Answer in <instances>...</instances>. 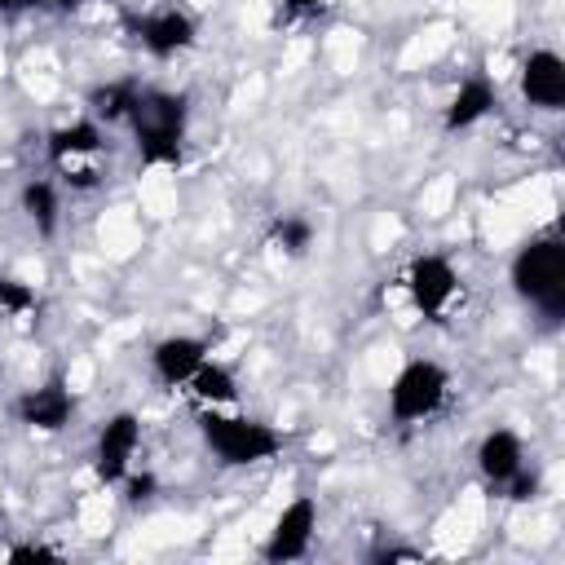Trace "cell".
I'll return each mask as SVG.
<instances>
[{
	"instance_id": "d6986e66",
	"label": "cell",
	"mask_w": 565,
	"mask_h": 565,
	"mask_svg": "<svg viewBox=\"0 0 565 565\" xmlns=\"http://www.w3.org/2000/svg\"><path fill=\"white\" fill-rule=\"evenodd\" d=\"M0 313L13 322H31V313H40V291L31 282H22L18 274L0 269Z\"/></svg>"
},
{
	"instance_id": "7c38bea8",
	"label": "cell",
	"mask_w": 565,
	"mask_h": 565,
	"mask_svg": "<svg viewBox=\"0 0 565 565\" xmlns=\"http://www.w3.org/2000/svg\"><path fill=\"white\" fill-rule=\"evenodd\" d=\"M530 463V455H525V437L516 433V428H490V433H481V441H477V450H472V468H477V477L494 490V494H503L508 486H512V477L521 472Z\"/></svg>"
},
{
	"instance_id": "e0dca14e",
	"label": "cell",
	"mask_w": 565,
	"mask_h": 565,
	"mask_svg": "<svg viewBox=\"0 0 565 565\" xmlns=\"http://www.w3.org/2000/svg\"><path fill=\"white\" fill-rule=\"evenodd\" d=\"M265 238H269V247H274L278 256H287V260H300V256L313 247L318 230H313V221H309L305 212H282V216H274V221H269Z\"/></svg>"
},
{
	"instance_id": "8fae6325",
	"label": "cell",
	"mask_w": 565,
	"mask_h": 565,
	"mask_svg": "<svg viewBox=\"0 0 565 565\" xmlns=\"http://www.w3.org/2000/svg\"><path fill=\"white\" fill-rule=\"evenodd\" d=\"M516 93L539 115L565 110V57L556 49H530L516 66Z\"/></svg>"
},
{
	"instance_id": "ffe728a7",
	"label": "cell",
	"mask_w": 565,
	"mask_h": 565,
	"mask_svg": "<svg viewBox=\"0 0 565 565\" xmlns=\"http://www.w3.org/2000/svg\"><path fill=\"white\" fill-rule=\"evenodd\" d=\"M4 561H13V565H26V561H62V552L49 547V543H9L4 547Z\"/></svg>"
},
{
	"instance_id": "7a4b0ae2",
	"label": "cell",
	"mask_w": 565,
	"mask_h": 565,
	"mask_svg": "<svg viewBox=\"0 0 565 565\" xmlns=\"http://www.w3.org/2000/svg\"><path fill=\"white\" fill-rule=\"evenodd\" d=\"M508 287L534 318L556 327L565 318V238L556 230H543L516 243L508 260Z\"/></svg>"
},
{
	"instance_id": "cb8c5ba5",
	"label": "cell",
	"mask_w": 565,
	"mask_h": 565,
	"mask_svg": "<svg viewBox=\"0 0 565 565\" xmlns=\"http://www.w3.org/2000/svg\"><path fill=\"white\" fill-rule=\"evenodd\" d=\"M53 4H57V9H66V13H71V9H84V4H93V0H53Z\"/></svg>"
},
{
	"instance_id": "7402d4cb",
	"label": "cell",
	"mask_w": 565,
	"mask_h": 565,
	"mask_svg": "<svg viewBox=\"0 0 565 565\" xmlns=\"http://www.w3.org/2000/svg\"><path fill=\"white\" fill-rule=\"evenodd\" d=\"M375 561H424V552H415V547H384V552H375Z\"/></svg>"
},
{
	"instance_id": "8992f818",
	"label": "cell",
	"mask_w": 565,
	"mask_h": 565,
	"mask_svg": "<svg viewBox=\"0 0 565 565\" xmlns=\"http://www.w3.org/2000/svg\"><path fill=\"white\" fill-rule=\"evenodd\" d=\"M402 291H406V300H411V309H415L419 318L441 322V318L459 305L463 278H459V269H455L450 256H441V252H419V256H411L406 269H402Z\"/></svg>"
},
{
	"instance_id": "52a82bcc",
	"label": "cell",
	"mask_w": 565,
	"mask_h": 565,
	"mask_svg": "<svg viewBox=\"0 0 565 565\" xmlns=\"http://www.w3.org/2000/svg\"><path fill=\"white\" fill-rule=\"evenodd\" d=\"M128 40L154 57V62H168V57H181L199 44V18L181 4H159V9H146V13H132L124 22Z\"/></svg>"
},
{
	"instance_id": "ba28073f",
	"label": "cell",
	"mask_w": 565,
	"mask_h": 565,
	"mask_svg": "<svg viewBox=\"0 0 565 565\" xmlns=\"http://www.w3.org/2000/svg\"><path fill=\"white\" fill-rule=\"evenodd\" d=\"M137 455H141V415L137 411H115L97 424L93 433V472L102 486H124V477L137 468Z\"/></svg>"
},
{
	"instance_id": "30bf717a",
	"label": "cell",
	"mask_w": 565,
	"mask_h": 565,
	"mask_svg": "<svg viewBox=\"0 0 565 565\" xmlns=\"http://www.w3.org/2000/svg\"><path fill=\"white\" fill-rule=\"evenodd\" d=\"M75 411H79V402H75V393H71V384L62 375H49V380H40V384H31V388H22L13 397V419L22 428H31V433L71 428Z\"/></svg>"
},
{
	"instance_id": "5bb4252c",
	"label": "cell",
	"mask_w": 565,
	"mask_h": 565,
	"mask_svg": "<svg viewBox=\"0 0 565 565\" xmlns=\"http://www.w3.org/2000/svg\"><path fill=\"white\" fill-rule=\"evenodd\" d=\"M499 106V88L486 79V75H468L459 79V88L450 93V102L441 106V128L446 132H468L477 128L481 119H490Z\"/></svg>"
},
{
	"instance_id": "44dd1931",
	"label": "cell",
	"mask_w": 565,
	"mask_h": 565,
	"mask_svg": "<svg viewBox=\"0 0 565 565\" xmlns=\"http://www.w3.org/2000/svg\"><path fill=\"white\" fill-rule=\"evenodd\" d=\"M331 0H282V13L287 18H313V13H322Z\"/></svg>"
},
{
	"instance_id": "277c9868",
	"label": "cell",
	"mask_w": 565,
	"mask_h": 565,
	"mask_svg": "<svg viewBox=\"0 0 565 565\" xmlns=\"http://www.w3.org/2000/svg\"><path fill=\"white\" fill-rule=\"evenodd\" d=\"M102 150H106V132H102V124L93 115L66 119V124L49 128V137H44L49 168L75 194H88V190L102 185Z\"/></svg>"
},
{
	"instance_id": "3957f363",
	"label": "cell",
	"mask_w": 565,
	"mask_h": 565,
	"mask_svg": "<svg viewBox=\"0 0 565 565\" xmlns=\"http://www.w3.org/2000/svg\"><path fill=\"white\" fill-rule=\"evenodd\" d=\"M199 437L221 468H260V463L278 459L287 446V437L269 419L234 411V406H203Z\"/></svg>"
},
{
	"instance_id": "603a6c76",
	"label": "cell",
	"mask_w": 565,
	"mask_h": 565,
	"mask_svg": "<svg viewBox=\"0 0 565 565\" xmlns=\"http://www.w3.org/2000/svg\"><path fill=\"white\" fill-rule=\"evenodd\" d=\"M40 0H0V13H26V9H35Z\"/></svg>"
},
{
	"instance_id": "6da1fadb",
	"label": "cell",
	"mask_w": 565,
	"mask_h": 565,
	"mask_svg": "<svg viewBox=\"0 0 565 565\" xmlns=\"http://www.w3.org/2000/svg\"><path fill=\"white\" fill-rule=\"evenodd\" d=\"M124 128L132 137L141 168H181L190 146V97L177 88L137 84Z\"/></svg>"
},
{
	"instance_id": "2e32d148",
	"label": "cell",
	"mask_w": 565,
	"mask_h": 565,
	"mask_svg": "<svg viewBox=\"0 0 565 565\" xmlns=\"http://www.w3.org/2000/svg\"><path fill=\"white\" fill-rule=\"evenodd\" d=\"M185 393H190L199 406H238V380H234V371H230L225 362H216V358H207V362L190 375Z\"/></svg>"
},
{
	"instance_id": "9a60e30c",
	"label": "cell",
	"mask_w": 565,
	"mask_h": 565,
	"mask_svg": "<svg viewBox=\"0 0 565 565\" xmlns=\"http://www.w3.org/2000/svg\"><path fill=\"white\" fill-rule=\"evenodd\" d=\"M18 212L40 238H53L62 230V185L53 177H26L18 190Z\"/></svg>"
},
{
	"instance_id": "ac0fdd59",
	"label": "cell",
	"mask_w": 565,
	"mask_h": 565,
	"mask_svg": "<svg viewBox=\"0 0 565 565\" xmlns=\"http://www.w3.org/2000/svg\"><path fill=\"white\" fill-rule=\"evenodd\" d=\"M132 93H137V79H106V84H97V88L88 93V110H84V115H93V119L106 124V128H110V124H124Z\"/></svg>"
},
{
	"instance_id": "5b68a950",
	"label": "cell",
	"mask_w": 565,
	"mask_h": 565,
	"mask_svg": "<svg viewBox=\"0 0 565 565\" xmlns=\"http://www.w3.org/2000/svg\"><path fill=\"white\" fill-rule=\"evenodd\" d=\"M388 419L393 424H428L450 402V371L433 358H406L388 380Z\"/></svg>"
},
{
	"instance_id": "9c48e42d",
	"label": "cell",
	"mask_w": 565,
	"mask_h": 565,
	"mask_svg": "<svg viewBox=\"0 0 565 565\" xmlns=\"http://www.w3.org/2000/svg\"><path fill=\"white\" fill-rule=\"evenodd\" d=\"M313 534H318V499L313 494H296L269 521V534L260 543V561H269V565L300 561V556H309Z\"/></svg>"
},
{
	"instance_id": "4fadbf2b",
	"label": "cell",
	"mask_w": 565,
	"mask_h": 565,
	"mask_svg": "<svg viewBox=\"0 0 565 565\" xmlns=\"http://www.w3.org/2000/svg\"><path fill=\"white\" fill-rule=\"evenodd\" d=\"M212 358V344L194 331H172L163 340L150 344V375L163 384V388H185L190 375Z\"/></svg>"
}]
</instances>
